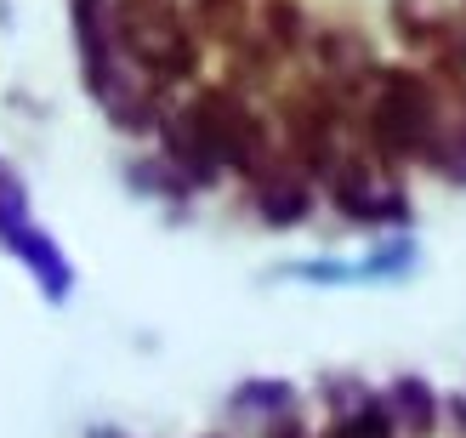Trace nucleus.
<instances>
[{"instance_id":"1","label":"nucleus","mask_w":466,"mask_h":438,"mask_svg":"<svg viewBox=\"0 0 466 438\" xmlns=\"http://www.w3.org/2000/svg\"><path fill=\"white\" fill-rule=\"evenodd\" d=\"M114 35L131 52V63L154 68V75L194 68V35L182 29V12L171 0H120L114 6Z\"/></svg>"},{"instance_id":"2","label":"nucleus","mask_w":466,"mask_h":438,"mask_svg":"<svg viewBox=\"0 0 466 438\" xmlns=\"http://www.w3.org/2000/svg\"><path fill=\"white\" fill-rule=\"evenodd\" d=\"M376 126L381 137L392 143V154H410V148H421L427 143V131H432V97H427V86L421 80H387V97L376 108Z\"/></svg>"}]
</instances>
